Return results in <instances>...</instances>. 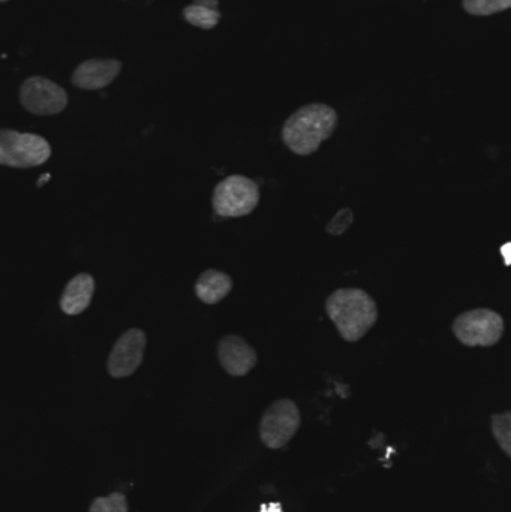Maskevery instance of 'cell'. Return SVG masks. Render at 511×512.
I'll return each mask as SVG.
<instances>
[{
	"label": "cell",
	"instance_id": "6da1fadb",
	"mask_svg": "<svg viewBox=\"0 0 511 512\" xmlns=\"http://www.w3.org/2000/svg\"><path fill=\"white\" fill-rule=\"evenodd\" d=\"M338 122V113L330 105L321 102L303 105L285 120L282 141L296 155H312L335 134Z\"/></svg>",
	"mask_w": 511,
	"mask_h": 512
},
{
	"label": "cell",
	"instance_id": "7a4b0ae2",
	"mask_svg": "<svg viewBox=\"0 0 511 512\" xmlns=\"http://www.w3.org/2000/svg\"><path fill=\"white\" fill-rule=\"evenodd\" d=\"M326 312L342 339L359 342L377 324L378 306L369 292L360 288H339L326 300Z\"/></svg>",
	"mask_w": 511,
	"mask_h": 512
},
{
	"label": "cell",
	"instance_id": "3957f363",
	"mask_svg": "<svg viewBox=\"0 0 511 512\" xmlns=\"http://www.w3.org/2000/svg\"><path fill=\"white\" fill-rule=\"evenodd\" d=\"M260 186L242 174L225 177L213 189V212L219 218H243L260 204Z\"/></svg>",
	"mask_w": 511,
	"mask_h": 512
},
{
	"label": "cell",
	"instance_id": "277c9868",
	"mask_svg": "<svg viewBox=\"0 0 511 512\" xmlns=\"http://www.w3.org/2000/svg\"><path fill=\"white\" fill-rule=\"evenodd\" d=\"M452 331L456 339L468 348H489L503 339L506 322L495 310L480 307L456 316Z\"/></svg>",
	"mask_w": 511,
	"mask_h": 512
},
{
	"label": "cell",
	"instance_id": "5b68a950",
	"mask_svg": "<svg viewBox=\"0 0 511 512\" xmlns=\"http://www.w3.org/2000/svg\"><path fill=\"white\" fill-rule=\"evenodd\" d=\"M50 158V143L41 135L0 129V165L35 168Z\"/></svg>",
	"mask_w": 511,
	"mask_h": 512
},
{
	"label": "cell",
	"instance_id": "8992f818",
	"mask_svg": "<svg viewBox=\"0 0 511 512\" xmlns=\"http://www.w3.org/2000/svg\"><path fill=\"white\" fill-rule=\"evenodd\" d=\"M302 426L299 406L291 399H278L264 411L260 439L270 450L287 447Z\"/></svg>",
	"mask_w": 511,
	"mask_h": 512
},
{
	"label": "cell",
	"instance_id": "52a82bcc",
	"mask_svg": "<svg viewBox=\"0 0 511 512\" xmlns=\"http://www.w3.org/2000/svg\"><path fill=\"white\" fill-rule=\"evenodd\" d=\"M20 102L36 116H54L65 110L68 95L65 89L48 78L30 77L21 84Z\"/></svg>",
	"mask_w": 511,
	"mask_h": 512
},
{
	"label": "cell",
	"instance_id": "ba28073f",
	"mask_svg": "<svg viewBox=\"0 0 511 512\" xmlns=\"http://www.w3.org/2000/svg\"><path fill=\"white\" fill-rule=\"evenodd\" d=\"M146 333L140 328L125 331L114 343L107 360V370L113 378H128L137 372L143 363L146 349Z\"/></svg>",
	"mask_w": 511,
	"mask_h": 512
},
{
	"label": "cell",
	"instance_id": "9c48e42d",
	"mask_svg": "<svg viewBox=\"0 0 511 512\" xmlns=\"http://www.w3.org/2000/svg\"><path fill=\"white\" fill-rule=\"evenodd\" d=\"M218 360L228 375L242 378L257 366L258 355L243 337L228 334L219 340Z\"/></svg>",
	"mask_w": 511,
	"mask_h": 512
},
{
	"label": "cell",
	"instance_id": "30bf717a",
	"mask_svg": "<svg viewBox=\"0 0 511 512\" xmlns=\"http://www.w3.org/2000/svg\"><path fill=\"white\" fill-rule=\"evenodd\" d=\"M122 71L116 59H90L80 63L72 74V84L78 89L101 90L110 86Z\"/></svg>",
	"mask_w": 511,
	"mask_h": 512
},
{
	"label": "cell",
	"instance_id": "8fae6325",
	"mask_svg": "<svg viewBox=\"0 0 511 512\" xmlns=\"http://www.w3.org/2000/svg\"><path fill=\"white\" fill-rule=\"evenodd\" d=\"M93 292H95V279L87 273L77 274L63 289L60 309L66 315H80L90 306Z\"/></svg>",
	"mask_w": 511,
	"mask_h": 512
},
{
	"label": "cell",
	"instance_id": "7c38bea8",
	"mask_svg": "<svg viewBox=\"0 0 511 512\" xmlns=\"http://www.w3.org/2000/svg\"><path fill=\"white\" fill-rule=\"evenodd\" d=\"M233 277L224 271L209 268L195 282V295L204 304H218L233 291Z\"/></svg>",
	"mask_w": 511,
	"mask_h": 512
},
{
	"label": "cell",
	"instance_id": "4fadbf2b",
	"mask_svg": "<svg viewBox=\"0 0 511 512\" xmlns=\"http://www.w3.org/2000/svg\"><path fill=\"white\" fill-rule=\"evenodd\" d=\"M218 6L219 0H194L191 5L183 9V18L200 29H215L222 18Z\"/></svg>",
	"mask_w": 511,
	"mask_h": 512
},
{
	"label": "cell",
	"instance_id": "5bb4252c",
	"mask_svg": "<svg viewBox=\"0 0 511 512\" xmlns=\"http://www.w3.org/2000/svg\"><path fill=\"white\" fill-rule=\"evenodd\" d=\"M492 435L507 457H511V412L494 414L491 417Z\"/></svg>",
	"mask_w": 511,
	"mask_h": 512
},
{
	"label": "cell",
	"instance_id": "9a60e30c",
	"mask_svg": "<svg viewBox=\"0 0 511 512\" xmlns=\"http://www.w3.org/2000/svg\"><path fill=\"white\" fill-rule=\"evenodd\" d=\"M462 6L468 14L488 17L507 11L511 6V0H462Z\"/></svg>",
	"mask_w": 511,
	"mask_h": 512
},
{
	"label": "cell",
	"instance_id": "2e32d148",
	"mask_svg": "<svg viewBox=\"0 0 511 512\" xmlns=\"http://www.w3.org/2000/svg\"><path fill=\"white\" fill-rule=\"evenodd\" d=\"M89 512H128V501L123 493L114 492L105 498H96Z\"/></svg>",
	"mask_w": 511,
	"mask_h": 512
},
{
	"label": "cell",
	"instance_id": "e0dca14e",
	"mask_svg": "<svg viewBox=\"0 0 511 512\" xmlns=\"http://www.w3.org/2000/svg\"><path fill=\"white\" fill-rule=\"evenodd\" d=\"M354 221V213L350 207H345V209L339 210L335 216H333L332 221L326 225V231L332 236H341L344 234L348 228L351 227Z\"/></svg>",
	"mask_w": 511,
	"mask_h": 512
},
{
	"label": "cell",
	"instance_id": "ac0fdd59",
	"mask_svg": "<svg viewBox=\"0 0 511 512\" xmlns=\"http://www.w3.org/2000/svg\"><path fill=\"white\" fill-rule=\"evenodd\" d=\"M50 179H51L50 174H47V176L41 177V179H39V182L36 183V185L42 186V185H44L45 180H50Z\"/></svg>",
	"mask_w": 511,
	"mask_h": 512
},
{
	"label": "cell",
	"instance_id": "d6986e66",
	"mask_svg": "<svg viewBox=\"0 0 511 512\" xmlns=\"http://www.w3.org/2000/svg\"><path fill=\"white\" fill-rule=\"evenodd\" d=\"M2 2H8V0H0V3H2Z\"/></svg>",
	"mask_w": 511,
	"mask_h": 512
}]
</instances>
